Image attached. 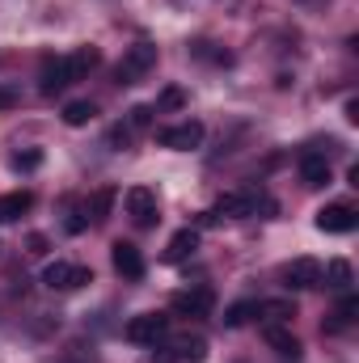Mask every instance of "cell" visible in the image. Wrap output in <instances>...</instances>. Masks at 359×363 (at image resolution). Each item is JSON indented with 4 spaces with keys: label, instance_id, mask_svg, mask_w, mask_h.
Masks as SVG:
<instances>
[{
    "label": "cell",
    "instance_id": "obj_28",
    "mask_svg": "<svg viewBox=\"0 0 359 363\" xmlns=\"http://www.w3.org/2000/svg\"><path fill=\"white\" fill-rule=\"evenodd\" d=\"M17 106V89L13 85H0V110H13Z\"/></svg>",
    "mask_w": 359,
    "mask_h": 363
},
{
    "label": "cell",
    "instance_id": "obj_15",
    "mask_svg": "<svg viewBox=\"0 0 359 363\" xmlns=\"http://www.w3.org/2000/svg\"><path fill=\"white\" fill-rule=\"evenodd\" d=\"M300 178H304V186H330V161L321 152H304L300 157Z\"/></svg>",
    "mask_w": 359,
    "mask_h": 363
},
{
    "label": "cell",
    "instance_id": "obj_6",
    "mask_svg": "<svg viewBox=\"0 0 359 363\" xmlns=\"http://www.w3.org/2000/svg\"><path fill=\"white\" fill-rule=\"evenodd\" d=\"M123 203H127V216H131L140 228L157 224V190H148V186H131Z\"/></svg>",
    "mask_w": 359,
    "mask_h": 363
},
{
    "label": "cell",
    "instance_id": "obj_13",
    "mask_svg": "<svg viewBox=\"0 0 359 363\" xmlns=\"http://www.w3.org/2000/svg\"><path fill=\"white\" fill-rule=\"evenodd\" d=\"M194 250H199V228H178L165 245V262H186Z\"/></svg>",
    "mask_w": 359,
    "mask_h": 363
},
{
    "label": "cell",
    "instance_id": "obj_4",
    "mask_svg": "<svg viewBox=\"0 0 359 363\" xmlns=\"http://www.w3.org/2000/svg\"><path fill=\"white\" fill-rule=\"evenodd\" d=\"M43 283H47L51 291H77V287L89 283V271L77 267V262H51V267L43 271Z\"/></svg>",
    "mask_w": 359,
    "mask_h": 363
},
{
    "label": "cell",
    "instance_id": "obj_12",
    "mask_svg": "<svg viewBox=\"0 0 359 363\" xmlns=\"http://www.w3.org/2000/svg\"><path fill=\"white\" fill-rule=\"evenodd\" d=\"M165 351H170V359H174V363H203L207 342H203L199 334H182V338H174Z\"/></svg>",
    "mask_w": 359,
    "mask_h": 363
},
{
    "label": "cell",
    "instance_id": "obj_10",
    "mask_svg": "<svg viewBox=\"0 0 359 363\" xmlns=\"http://www.w3.org/2000/svg\"><path fill=\"white\" fill-rule=\"evenodd\" d=\"M68 85H72V77H68V64H64V55H60V60H43L38 89L47 93V97H55V93H64Z\"/></svg>",
    "mask_w": 359,
    "mask_h": 363
},
{
    "label": "cell",
    "instance_id": "obj_14",
    "mask_svg": "<svg viewBox=\"0 0 359 363\" xmlns=\"http://www.w3.org/2000/svg\"><path fill=\"white\" fill-rule=\"evenodd\" d=\"M64 64H68V77L81 81V77H89L93 68L101 64V51H97V47H77L72 55H64Z\"/></svg>",
    "mask_w": 359,
    "mask_h": 363
},
{
    "label": "cell",
    "instance_id": "obj_21",
    "mask_svg": "<svg viewBox=\"0 0 359 363\" xmlns=\"http://www.w3.org/2000/svg\"><path fill=\"white\" fill-rule=\"evenodd\" d=\"M258 313H263V317H270V321H287V317H296L292 300H263V304H258Z\"/></svg>",
    "mask_w": 359,
    "mask_h": 363
},
{
    "label": "cell",
    "instance_id": "obj_27",
    "mask_svg": "<svg viewBox=\"0 0 359 363\" xmlns=\"http://www.w3.org/2000/svg\"><path fill=\"white\" fill-rule=\"evenodd\" d=\"M85 224H89V220H85V211H72V216L64 220V228H68L72 237H77V233H85Z\"/></svg>",
    "mask_w": 359,
    "mask_h": 363
},
{
    "label": "cell",
    "instance_id": "obj_22",
    "mask_svg": "<svg viewBox=\"0 0 359 363\" xmlns=\"http://www.w3.org/2000/svg\"><path fill=\"white\" fill-rule=\"evenodd\" d=\"M182 106H186V93H182L178 85H170V89H161V97H157V106H153V110L161 114V110H182Z\"/></svg>",
    "mask_w": 359,
    "mask_h": 363
},
{
    "label": "cell",
    "instance_id": "obj_24",
    "mask_svg": "<svg viewBox=\"0 0 359 363\" xmlns=\"http://www.w3.org/2000/svg\"><path fill=\"white\" fill-rule=\"evenodd\" d=\"M38 165H43V152H34V148L13 157V169H17V174H30V169H38Z\"/></svg>",
    "mask_w": 359,
    "mask_h": 363
},
{
    "label": "cell",
    "instance_id": "obj_25",
    "mask_svg": "<svg viewBox=\"0 0 359 363\" xmlns=\"http://www.w3.org/2000/svg\"><path fill=\"white\" fill-rule=\"evenodd\" d=\"M55 363H97V359H93V351H85V347H68Z\"/></svg>",
    "mask_w": 359,
    "mask_h": 363
},
{
    "label": "cell",
    "instance_id": "obj_3",
    "mask_svg": "<svg viewBox=\"0 0 359 363\" xmlns=\"http://www.w3.org/2000/svg\"><path fill=\"white\" fill-rule=\"evenodd\" d=\"M157 144H161V148L190 152V148H199V144H203V123L186 118V123H174V127H161V131H157Z\"/></svg>",
    "mask_w": 359,
    "mask_h": 363
},
{
    "label": "cell",
    "instance_id": "obj_7",
    "mask_svg": "<svg viewBox=\"0 0 359 363\" xmlns=\"http://www.w3.org/2000/svg\"><path fill=\"white\" fill-rule=\"evenodd\" d=\"M355 224H359V211L351 203H330V207L317 211V228L321 233H355Z\"/></svg>",
    "mask_w": 359,
    "mask_h": 363
},
{
    "label": "cell",
    "instance_id": "obj_2",
    "mask_svg": "<svg viewBox=\"0 0 359 363\" xmlns=\"http://www.w3.org/2000/svg\"><path fill=\"white\" fill-rule=\"evenodd\" d=\"M153 64H157V47H153V43H136V47H127V55H123V64H118V81L131 85V81H140L144 72H153Z\"/></svg>",
    "mask_w": 359,
    "mask_h": 363
},
{
    "label": "cell",
    "instance_id": "obj_19",
    "mask_svg": "<svg viewBox=\"0 0 359 363\" xmlns=\"http://www.w3.org/2000/svg\"><path fill=\"white\" fill-rule=\"evenodd\" d=\"M254 313H258V300H237V304H228V308H224V325H228V330H237V325H245Z\"/></svg>",
    "mask_w": 359,
    "mask_h": 363
},
{
    "label": "cell",
    "instance_id": "obj_9",
    "mask_svg": "<svg viewBox=\"0 0 359 363\" xmlns=\"http://www.w3.org/2000/svg\"><path fill=\"white\" fill-rule=\"evenodd\" d=\"M110 262L123 279H144V254L131 245V241H114L110 245Z\"/></svg>",
    "mask_w": 359,
    "mask_h": 363
},
{
    "label": "cell",
    "instance_id": "obj_23",
    "mask_svg": "<svg viewBox=\"0 0 359 363\" xmlns=\"http://www.w3.org/2000/svg\"><path fill=\"white\" fill-rule=\"evenodd\" d=\"M153 114H157L153 106H131V114H127V127H131V131H148V127H153Z\"/></svg>",
    "mask_w": 359,
    "mask_h": 363
},
{
    "label": "cell",
    "instance_id": "obj_18",
    "mask_svg": "<svg viewBox=\"0 0 359 363\" xmlns=\"http://www.w3.org/2000/svg\"><path fill=\"white\" fill-rule=\"evenodd\" d=\"M93 118H97V106H93V101H85V97L64 106V123H68V127H89Z\"/></svg>",
    "mask_w": 359,
    "mask_h": 363
},
{
    "label": "cell",
    "instance_id": "obj_11",
    "mask_svg": "<svg viewBox=\"0 0 359 363\" xmlns=\"http://www.w3.org/2000/svg\"><path fill=\"white\" fill-rule=\"evenodd\" d=\"M263 338H267L283 359H300V342H296V334H292L283 321H267V325H263Z\"/></svg>",
    "mask_w": 359,
    "mask_h": 363
},
{
    "label": "cell",
    "instance_id": "obj_29",
    "mask_svg": "<svg viewBox=\"0 0 359 363\" xmlns=\"http://www.w3.org/2000/svg\"><path fill=\"white\" fill-rule=\"evenodd\" d=\"M26 245H30V254H47V237H43V233H30Z\"/></svg>",
    "mask_w": 359,
    "mask_h": 363
},
{
    "label": "cell",
    "instance_id": "obj_16",
    "mask_svg": "<svg viewBox=\"0 0 359 363\" xmlns=\"http://www.w3.org/2000/svg\"><path fill=\"white\" fill-rule=\"evenodd\" d=\"M30 203H34V194H30V190H17V194H4V199H0V220H4V224H13V220H21V216L30 211Z\"/></svg>",
    "mask_w": 359,
    "mask_h": 363
},
{
    "label": "cell",
    "instance_id": "obj_5",
    "mask_svg": "<svg viewBox=\"0 0 359 363\" xmlns=\"http://www.w3.org/2000/svg\"><path fill=\"white\" fill-rule=\"evenodd\" d=\"M216 308V291L211 287H186L174 296V313L178 317H211Z\"/></svg>",
    "mask_w": 359,
    "mask_h": 363
},
{
    "label": "cell",
    "instance_id": "obj_26",
    "mask_svg": "<svg viewBox=\"0 0 359 363\" xmlns=\"http://www.w3.org/2000/svg\"><path fill=\"white\" fill-rule=\"evenodd\" d=\"M127 144H131V127H123V123H118V127L110 131V148H127Z\"/></svg>",
    "mask_w": 359,
    "mask_h": 363
},
{
    "label": "cell",
    "instance_id": "obj_20",
    "mask_svg": "<svg viewBox=\"0 0 359 363\" xmlns=\"http://www.w3.org/2000/svg\"><path fill=\"white\" fill-rule=\"evenodd\" d=\"M326 283H330L334 291H347V287H351V262H343V258H334V262L326 267Z\"/></svg>",
    "mask_w": 359,
    "mask_h": 363
},
{
    "label": "cell",
    "instance_id": "obj_17",
    "mask_svg": "<svg viewBox=\"0 0 359 363\" xmlns=\"http://www.w3.org/2000/svg\"><path fill=\"white\" fill-rule=\"evenodd\" d=\"M114 199H118L114 186H97V190L89 194V211H85V216H89V220H106L110 207H114Z\"/></svg>",
    "mask_w": 359,
    "mask_h": 363
},
{
    "label": "cell",
    "instance_id": "obj_8",
    "mask_svg": "<svg viewBox=\"0 0 359 363\" xmlns=\"http://www.w3.org/2000/svg\"><path fill=\"white\" fill-rule=\"evenodd\" d=\"M283 283H287L292 291H309V287H317V283H321V262H313V258H296V262H287V267H283Z\"/></svg>",
    "mask_w": 359,
    "mask_h": 363
},
{
    "label": "cell",
    "instance_id": "obj_1",
    "mask_svg": "<svg viewBox=\"0 0 359 363\" xmlns=\"http://www.w3.org/2000/svg\"><path fill=\"white\" fill-rule=\"evenodd\" d=\"M127 342H136V347H161L165 338H170V317L165 313H140V317H131L127 321Z\"/></svg>",
    "mask_w": 359,
    "mask_h": 363
}]
</instances>
